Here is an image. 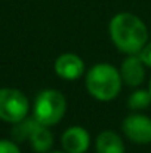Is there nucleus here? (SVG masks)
I'll use <instances>...</instances> for the list:
<instances>
[{
    "label": "nucleus",
    "instance_id": "obj_9",
    "mask_svg": "<svg viewBox=\"0 0 151 153\" xmlns=\"http://www.w3.org/2000/svg\"><path fill=\"white\" fill-rule=\"evenodd\" d=\"M98 153H124V144L122 138L113 131H104L96 137Z\"/></svg>",
    "mask_w": 151,
    "mask_h": 153
},
{
    "label": "nucleus",
    "instance_id": "obj_2",
    "mask_svg": "<svg viewBox=\"0 0 151 153\" xmlns=\"http://www.w3.org/2000/svg\"><path fill=\"white\" fill-rule=\"evenodd\" d=\"M122 82L120 71L114 65L101 62L88 71L86 89L94 98L99 101H110L120 92Z\"/></svg>",
    "mask_w": 151,
    "mask_h": 153
},
{
    "label": "nucleus",
    "instance_id": "obj_10",
    "mask_svg": "<svg viewBox=\"0 0 151 153\" xmlns=\"http://www.w3.org/2000/svg\"><path fill=\"white\" fill-rule=\"evenodd\" d=\"M30 143L33 150L37 153H48L53 146V135L48 126L39 125L30 137Z\"/></svg>",
    "mask_w": 151,
    "mask_h": 153
},
{
    "label": "nucleus",
    "instance_id": "obj_1",
    "mask_svg": "<svg viewBox=\"0 0 151 153\" xmlns=\"http://www.w3.org/2000/svg\"><path fill=\"white\" fill-rule=\"evenodd\" d=\"M110 36L116 48L127 55L139 53L148 43V30L141 18L122 12L111 18Z\"/></svg>",
    "mask_w": 151,
    "mask_h": 153
},
{
    "label": "nucleus",
    "instance_id": "obj_8",
    "mask_svg": "<svg viewBox=\"0 0 151 153\" xmlns=\"http://www.w3.org/2000/svg\"><path fill=\"white\" fill-rule=\"evenodd\" d=\"M61 144L67 153H86L91 146V137L85 128L71 126L62 134Z\"/></svg>",
    "mask_w": 151,
    "mask_h": 153
},
{
    "label": "nucleus",
    "instance_id": "obj_12",
    "mask_svg": "<svg viewBox=\"0 0 151 153\" xmlns=\"http://www.w3.org/2000/svg\"><path fill=\"white\" fill-rule=\"evenodd\" d=\"M151 102V94L150 91H145V89H138L135 92H132V95L129 97L127 100V105L132 108V110H142V108H147Z\"/></svg>",
    "mask_w": 151,
    "mask_h": 153
},
{
    "label": "nucleus",
    "instance_id": "obj_3",
    "mask_svg": "<svg viewBox=\"0 0 151 153\" xmlns=\"http://www.w3.org/2000/svg\"><path fill=\"white\" fill-rule=\"evenodd\" d=\"M65 110V97L56 89H45L37 95L34 101L33 116L39 120V123L45 126H52L64 117Z\"/></svg>",
    "mask_w": 151,
    "mask_h": 153
},
{
    "label": "nucleus",
    "instance_id": "obj_15",
    "mask_svg": "<svg viewBox=\"0 0 151 153\" xmlns=\"http://www.w3.org/2000/svg\"><path fill=\"white\" fill-rule=\"evenodd\" d=\"M148 91H150V94H151V79H150V83H148Z\"/></svg>",
    "mask_w": 151,
    "mask_h": 153
},
{
    "label": "nucleus",
    "instance_id": "obj_6",
    "mask_svg": "<svg viewBox=\"0 0 151 153\" xmlns=\"http://www.w3.org/2000/svg\"><path fill=\"white\" fill-rule=\"evenodd\" d=\"M85 71L83 59L76 53H62L55 59V73L65 80H76Z\"/></svg>",
    "mask_w": 151,
    "mask_h": 153
},
{
    "label": "nucleus",
    "instance_id": "obj_11",
    "mask_svg": "<svg viewBox=\"0 0 151 153\" xmlns=\"http://www.w3.org/2000/svg\"><path fill=\"white\" fill-rule=\"evenodd\" d=\"M39 125H42V123H39V120L33 116V117H25V119H22V120H19V122H16L15 123V126H13V129H12V137L16 140V141H24V140H30V137H31V134L34 132V129L39 126Z\"/></svg>",
    "mask_w": 151,
    "mask_h": 153
},
{
    "label": "nucleus",
    "instance_id": "obj_14",
    "mask_svg": "<svg viewBox=\"0 0 151 153\" xmlns=\"http://www.w3.org/2000/svg\"><path fill=\"white\" fill-rule=\"evenodd\" d=\"M139 55H141L144 64H145L147 67H151V42H148V43L144 46V49L139 52Z\"/></svg>",
    "mask_w": 151,
    "mask_h": 153
},
{
    "label": "nucleus",
    "instance_id": "obj_4",
    "mask_svg": "<svg viewBox=\"0 0 151 153\" xmlns=\"http://www.w3.org/2000/svg\"><path fill=\"white\" fill-rule=\"evenodd\" d=\"M27 97L15 88H0V119L9 123H16L27 117Z\"/></svg>",
    "mask_w": 151,
    "mask_h": 153
},
{
    "label": "nucleus",
    "instance_id": "obj_13",
    "mask_svg": "<svg viewBox=\"0 0 151 153\" xmlns=\"http://www.w3.org/2000/svg\"><path fill=\"white\" fill-rule=\"evenodd\" d=\"M0 153H21V150L13 141L0 140Z\"/></svg>",
    "mask_w": 151,
    "mask_h": 153
},
{
    "label": "nucleus",
    "instance_id": "obj_5",
    "mask_svg": "<svg viewBox=\"0 0 151 153\" xmlns=\"http://www.w3.org/2000/svg\"><path fill=\"white\" fill-rule=\"evenodd\" d=\"M124 135L136 144L151 143V119L144 114H130L123 120Z\"/></svg>",
    "mask_w": 151,
    "mask_h": 153
},
{
    "label": "nucleus",
    "instance_id": "obj_7",
    "mask_svg": "<svg viewBox=\"0 0 151 153\" xmlns=\"http://www.w3.org/2000/svg\"><path fill=\"white\" fill-rule=\"evenodd\" d=\"M120 76H122L123 83H126L127 86H138L144 82L145 64L139 53L129 55L123 61V64L120 67Z\"/></svg>",
    "mask_w": 151,
    "mask_h": 153
},
{
    "label": "nucleus",
    "instance_id": "obj_16",
    "mask_svg": "<svg viewBox=\"0 0 151 153\" xmlns=\"http://www.w3.org/2000/svg\"><path fill=\"white\" fill-rule=\"evenodd\" d=\"M48 153H67V152H48Z\"/></svg>",
    "mask_w": 151,
    "mask_h": 153
}]
</instances>
